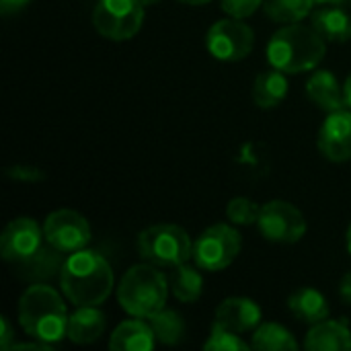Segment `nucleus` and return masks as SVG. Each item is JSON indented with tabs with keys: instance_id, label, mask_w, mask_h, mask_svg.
<instances>
[{
	"instance_id": "nucleus-1",
	"label": "nucleus",
	"mask_w": 351,
	"mask_h": 351,
	"mask_svg": "<svg viewBox=\"0 0 351 351\" xmlns=\"http://www.w3.org/2000/svg\"><path fill=\"white\" fill-rule=\"evenodd\" d=\"M60 286L74 306H99L113 292V269L101 253L80 249L64 261Z\"/></svg>"
},
{
	"instance_id": "nucleus-2",
	"label": "nucleus",
	"mask_w": 351,
	"mask_h": 351,
	"mask_svg": "<svg viewBox=\"0 0 351 351\" xmlns=\"http://www.w3.org/2000/svg\"><path fill=\"white\" fill-rule=\"evenodd\" d=\"M68 319L62 296L47 284L29 286L19 300V323L37 341L58 343L68 337Z\"/></svg>"
},
{
	"instance_id": "nucleus-3",
	"label": "nucleus",
	"mask_w": 351,
	"mask_h": 351,
	"mask_svg": "<svg viewBox=\"0 0 351 351\" xmlns=\"http://www.w3.org/2000/svg\"><path fill=\"white\" fill-rule=\"evenodd\" d=\"M327 51V41L315 27L288 23L278 29L267 43V60L286 74L308 72L317 68Z\"/></svg>"
},
{
	"instance_id": "nucleus-4",
	"label": "nucleus",
	"mask_w": 351,
	"mask_h": 351,
	"mask_svg": "<svg viewBox=\"0 0 351 351\" xmlns=\"http://www.w3.org/2000/svg\"><path fill=\"white\" fill-rule=\"evenodd\" d=\"M169 296L167 278L152 263L134 265L125 271L117 286V300L121 308L140 319H148L150 315L165 308Z\"/></svg>"
},
{
	"instance_id": "nucleus-5",
	"label": "nucleus",
	"mask_w": 351,
	"mask_h": 351,
	"mask_svg": "<svg viewBox=\"0 0 351 351\" xmlns=\"http://www.w3.org/2000/svg\"><path fill=\"white\" fill-rule=\"evenodd\" d=\"M138 255L156 267H177L193 255V243L177 224H154L140 232Z\"/></svg>"
},
{
	"instance_id": "nucleus-6",
	"label": "nucleus",
	"mask_w": 351,
	"mask_h": 351,
	"mask_svg": "<svg viewBox=\"0 0 351 351\" xmlns=\"http://www.w3.org/2000/svg\"><path fill=\"white\" fill-rule=\"evenodd\" d=\"M243 239L230 224H214L206 228L193 243V263L204 271L226 269L241 253Z\"/></svg>"
},
{
	"instance_id": "nucleus-7",
	"label": "nucleus",
	"mask_w": 351,
	"mask_h": 351,
	"mask_svg": "<svg viewBox=\"0 0 351 351\" xmlns=\"http://www.w3.org/2000/svg\"><path fill=\"white\" fill-rule=\"evenodd\" d=\"M144 21V4L140 0H99L93 10V25L99 35L111 41L132 39Z\"/></svg>"
},
{
	"instance_id": "nucleus-8",
	"label": "nucleus",
	"mask_w": 351,
	"mask_h": 351,
	"mask_svg": "<svg viewBox=\"0 0 351 351\" xmlns=\"http://www.w3.org/2000/svg\"><path fill=\"white\" fill-rule=\"evenodd\" d=\"M257 228L261 237L271 243L292 245L304 237L306 220L294 204L284 199H274L261 206Z\"/></svg>"
},
{
	"instance_id": "nucleus-9",
	"label": "nucleus",
	"mask_w": 351,
	"mask_h": 351,
	"mask_svg": "<svg viewBox=\"0 0 351 351\" xmlns=\"http://www.w3.org/2000/svg\"><path fill=\"white\" fill-rule=\"evenodd\" d=\"M208 51L222 62H241L245 60L255 45L253 29L237 16L222 19L208 29L206 35Z\"/></svg>"
},
{
	"instance_id": "nucleus-10",
	"label": "nucleus",
	"mask_w": 351,
	"mask_h": 351,
	"mask_svg": "<svg viewBox=\"0 0 351 351\" xmlns=\"http://www.w3.org/2000/svg\"><path fill=\"white\" fill-rule=\"evenodd\" d=\"M45 243L62 253H76L90 243V226L86 218L74 210H56L43 224Z\"/></svg>"
},
{
	"instance_id": "nucleus-11",
	"label": "nucleus",
	"mask_w": 351,
	"mask_h": 351,
	"mask_svg": "<svg viewBox=\"0 0 351 351\" xmlns=\"http://www.w3.org/2000/svg\"><path fill=\"white\" fill-rule=\"evenodd\" d=\"M43 230L31 218H14L0 237V255L8 263H23L43 247Z\"/></svg>"
},
{
	"instance_id": "nucleus-12",
	"label": "nucleus",
	"mask_w": 351,
	"mask_h": 351,
	"mask_svg": "<svg viewBox=\"0 0 351 351\" xmlns=\"http://www.w3.org/2000/svg\"><path fill=\"white\" fill-rule=\"evenodd\" d=\"M319 150L333 162L351 158V111H333L319 132Z\"/></svg>"
},
{
	"instance_id": "nucleus-13",
	"label": "nucleus",
	"mask_w": 351,
	"mask_h": 351,
	"mask_svg": "<svg viewBox=\"0 0 351 351\" xmlns=\"http://www.w3.org/2000/svg\"><path fill=\"white\" fill-rule=\"evenodd\" d=\"M214 325L230 329L239 335L253 331L261 325V308L251 298H226L216 308Z\"/></svg>"
},
{
	"instance_id": "nucleus-14",
	"label": "nucleus",
	"mask_w": 351,
	"mask_h": 351,
	"mask_svg": "<svg viewBox=\"0 0 351 351\" xmlns=\"http://www.w3.org/2000/svg\"><path fill=\"white\" fill-rule=\"evenodd\" d=\"M156 346V335L148 321L140 317L123 321L109 339V350L113 351H150Z\"/></svg>"
},
{
	"instance_id": "nucleus-15",
	"label": "nucleus",
	"mask_w": 351,
	"mask_h": 351,
	"mask_svg": "<svg viewBox=\"0 0 351 351\" xmlns=\"http://www.w3.org/2000/svg\"><path fill=\"white\" fill-rule=\"evenodd\" d=\"M308 99L327 113L341 111L346 107V95L337 76L329 70H317L306 82Z\"/></svg>"
},
{
	"instance_id": "nucleus-16",
	"label": "nucleus",
	"mask_w": 351,
	"mask_h": 351,
	"mask_svg": "<svg viewBox=\"0 0 351 351\" xmlns=\"http://www.w3.org/2000/svg\"><path fill=\"white\" fill-rule=\"evenodd\" d=\"M304 348L308 351L351 350V331L346 321H321L311 325Z\"/></svg>"
},
{
	"instance_id": "nucleus-17",
	"label": "nucleus",
	"mask_w": 351,
	"mask_h": 351,
	"mask_svg": "<svg viewBox=\"0 0 351 351\" xmlns=\"http://www.w3.org/2000/svg\"><path fill=\"white\" fill-rule=\"evenodd\" d=\"M105 327L107 319L97 306H78L68 319V339L78 346H90L105 333Z\"/></svg>"
},
{
	"instance_id": "nucleus-18",
	"label": "nucleus",
	"mask_w": 351,
	"mask_h": 351,
	"mask_svg": "<svg viewBox=\"0 0 351 351\" xmlns=\"http://www.w3.org/2000/svg\"><path fill=\"white\" fill-rule=\"evenodd\" d=\"M313 27L329 43H346L351 39V16L341 6H323L315 10Z\"/></svg>"
},
{
	"instance_id": "nucleus-19",
	"label": "nucleus",
	"mask_w": 351,
	"mask_h": 351,
	"mask_svg": "<svg viewBox=\"0 0 351 351\" xmlns=\"http://www.w3.org/2000/svg\"><path fill=\"white\" fill-rule=\"evenodd\" d=\"M62 251L53 249L49 243H45L33 257H29L23 263H16L19 276L27 282H41V280H51L53 276H60L62 265H64Z\"/></svg>"
},
{
	"instance_id": "nucleus-20",
	"label": "nucleus",
	"mask_w": 351,
	"mask_h": 351,
	"mask_svg": "<svg viewBox=\"0 0 351 351\" xmlns=\"http://www.w3.org/2000/svg\"><path fill=\"white\" fill-rule=\"evenodd\" d=\"M288 308L298 321L308 323V325H317V323L329 319V313H331V306H329L327 298L315 288L296 290L288 298Z\"/></svg>"
},
{
	"instance_id": "nucleus-21",
	"label": "nucleus",
	"mask_w": 351,
	"mask_h": 351,
	"mask_svg": "<svg viewBox=\"0 0 351 351\" xmlns=\"http://www.w3.org/2000/svg\"><path fill=\"white\" fill-rule=\"evenodd\" d=\"M288 95V78L286 72L274 68L259 72L253 82V101L261 109H274L278 107Z\"/></svg>"
},
{
	"instance_id": "nucleus-22",
	"label": "nucleus",
	"mask_w": 351,
	"mask_h": 351,
	"mask_svg": "<svg viewBox=\"0 0 351 351\" xmlns=\"http://www.w3.org/2000/svg\"><path fill=\"white\" fill-rule=\"evenodd\" d=\"M199 267H191L187 263H181L177 267H173V276H171V288L173 294L179 302L191 304L197 302L204 290V280L197 271Z\"/></svg>"
},
{
	"instance_id": "nucleus-23",
	"label": "nucleus",
	"mask_w": 351,
	"mask_h": 351,
	"mask_svg": "<svg viewBox=\"0 0 351 351\" xmlns=\"http://www.w3.org/2000/svg\"><path fill=\"white\" fill-rule=\"evenodd\" d=\"M251 348L259 351H292L298 350V341L286 327L278 323H261L253 333Z\"/></svg>"
},
{
	"instance_id": "nucleus-24",
	"label": "nucleus",
	"mask_w": 351,
	"mask_h": 351,
	"mask_svg": "<svg viewBox=\"0 0 351 351\" xmlns=\"http://www.w3.org/2000/svg\"><path fill=\"white\" fill-rule=\"evenodd\" d=\"M148 323L156 335V341L162 346H177L185 335V321L179 313L162 308L148 317Z\"/></svg>"
},
{
	"instance_id": "nucleus-25",
	"label": "nucleus",
	"mask_w": 351,
	"mask_h": 351,
	"mask_svg": "<svg viewBox=\"0 0 351 351\" xmlns=\"http://www.w3.org/2000/svg\"><path fill=\"white\" fill-rule=\"evenodd\" d=\"M311 8L313 0H263V10L278 23H300Z\"/></svg>"
},
{
	"instance_id": "nucleus-26",
	"label": "nucleus",
	"mask_w": 351,
	"mask_h": 351,
	"mask_svg": "<svg viewBox=\"0 0 351 351\" xmlns=\"http://www.w3.org/2000/svg\"><path fill=\"white\" fill-rule=\"evenodd\" d=\"M204 348L208 351H247L251 346L239 333H234L230 329H224L220 325H214L212 333H210V339L206 341Z\"/></svg>"
},
{
	"instance_id": "nucleus-27",
	"label": "nucleus",
	"mask_w": 351,
	"mask_h": 351,
	"mask_svg": "<svg viewBox=\"0 0 351 351\" xmlns=\"http://www.w3.org/2000/svg\"><path fill=\"white\" fill-rule=\"evenodd\" d=\"M261 208L247 197H234L228 202L226 206V218L232 224H241V226H249V224H257Z\"/></svg>"
},
{
	"instance_id": "nucleus-28",
	"label": "nucleus",
	"mask_w": 351,
	"mask_h": 351,
	"mask_svg": "<svg viewBox=\"0 0 351 351\" xmlns=\"http://www.w3.org/2000/svg\"><path fill=\"white\" fill-rule=\"evenodd\" d=\"M220 2H222L224 12L237 19H245V16H251L261 6L263 0H220Z\"/></svg>"
},
{
	"instance_id": "nucleus-29",
	"label": "nucleus",
	"mask_w": 351,
	"mask_h": 351,
	"mask_svg": "<svg viewBox=\"0 0 351 351\" xmlns=\"http://www.w3.org/2000/svg\"><path fill=\"white\" fill-rule=\"evenodd\" d=\"M4 175L14 179V181H25V183H35V181H41L45 179V173L41 169H35V167H8L4 169Z\"/></svg>"
},
{
	"instance_id": "nucleus-30",
	"label": "nucleus",
	"mask_w": 351,
	"mask_h": 351,
	"mask_svg": "<svg viewBox=\"0 0 351 351\" xmlns=\"http://www.w3.org/2000/svg\"><path fill=\"white\" fill-rule=\"evenodd\" d=\"M0 327H2V333H0V348L2 350H10L12 348V327L8 323L6 317H0Z\"/></svg>"
},
{
	"instance_id": "nucleus-31",
	"label": "nucleus",
	"mask_w": 351,
	"mask_h": 351,
	"mask_svg": "<svg viewBox=\"0 0 351 351\" xmlns=\"http://www.w3.org/2000/svg\"><path fill=\"white\" fill-rule=\"evenodd\" d=\"M31 0H0V12L2 14H12L21 8H25Z\"/></svg>"
},
{
	"instance_id": "nucleus-32",
	"label": "nucleus",
	"mask_w": 351,
	"mask_h": 351,
	"mask_svg": "<svg viewBox=\"0 0 351 351\" xmlns=\"http://www.w3.org/2000/svg\"><path fill=\"white\" fill-rule=\"evenodd\" d=\"M339 296L348 306H351V271L343 276V280L339 284Z\"/></svg>"
},
{
	"instance_id": "nucleus-33",
	"label": "nucleus",
	"mask_w": 351,
	"mask_h": 351,
	"mask_svg": "<svg viewBox=\"0 0 351 351\" xmlns=\"http://www.w3.org/2000/svg\"><path fill=\"white\" fill-rule=\"evenodd\" d=\"M350 2L351 0H313V4H319V6H343Z\"/></svg>"
},
{
	"instance_id": "nucleus-34",
	"label": "nucleus",
	"mask_w": 351,
	"mask_h": 351,
	"mask_svg": "<svg viewBox=\"0 0 351 351\" xmlns=\"http://www.w3.org/2000/svg\"><path fill=\"white\" fill-rule=\"evenodd\" d=\"M343 95H346V105L351 109V74L346 80V86H343Z\"/></svg>"
},
{
	"instance_id": "nucleus-35",
	"label": "nucleus",
	"mask_w": 351,
	"mask_h": 351,
	"mask_svg": "<svg viewBox=\"0 0 351 351\" xmlns=\"http://www.w3.org/2000/svg\"><path fill=\"white\" fill-rule=\"evenodd\" d=\"M179 2H185V4H206V2H210V0H179Z\"/></svg>"
},
{
	"instance_id": "nucleus-36",
	"label": "nucleus",
	"mask_w": 351,
	"mask_h": 351,
	"mask_svg": "<svg viewBox=\"0 0 351 351\" xmlns=\"http://www.w3.org/2000/svg\"><path fill=\"white\" fill-rule=\"evenodd\" d=\"M346 243H348V251L351 253V224L350 228H348V234H346Z\"/></svg>"
},
{
	"instance_id": "nucleus-37",
	"label": "nucleus",
	"mask_w": 351,
	"mask_h": 351,
	"mask_svg": "<svg viewBox=\"0 0 351 351\" xmlns=\"http://www.w3.org/2000/svg\"><path fill=\"white\" fill-rule=\"evenodd\" d=\"M144 6H150V4H154V2H158V0H140Z\"/></svg>"
}]
</instances>
